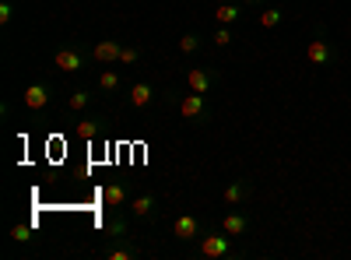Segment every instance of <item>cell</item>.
<instances>
[{
    "label": "cell",
    "instance_id": "21",
    "mask_svg": "<svg viewBox=\"0 0 351 260\" xmlns=\"http://www.w3.org/2000/svg\"><path fill=\"white\" fill-rule=\"evenodd\" d=\"M88 102H92V95H88V92H74V95L67 99V109L81 113V109H88Z\"/></svg>",
    "mask_w": 351,
    "mask_h": 260
},
{
    "label": "cell",
    "instance_id": "6",
    "mask_svg": "<svg viewBox=\"0 0 351 260\" xmlns=\"http://www.w3.org/2000/svg\"><path fill=\"white\" fill-rule=\"evenodd\" d=\"M21 102L32 109V113H39V109H46L49 106V84H43V81H36V84H28V88L21 92Z\"/></svg>",
    "mask_w": 351,
    "mask_h": 260
},
{
    "label": "cell",
    "instance_id": "19",
    "mask_svg": "<svg viewBox=\"0 0 351 260\" xmlns=\"http://www.w3.org/2000/svg\"><path fill=\"white\" fill-rule=\"evenodd\" d=\"M77 137H84V141L99 137V123L95 120H77Z\"/></svg>",
    "mask_w": 351,
    "mask_h": 260
},
{
    "label": "cell",
    "instance_id": "8",
    "mask_svg": "<svg viewBox=\"0 0 351 260\" xmlns=\"http://www.w3.org/2000/svg\"><path fill=\"white\" fill-rule=\"evenodd\" d=\"M180 113H183V120H204V117H208V102H204V95L190 92V95L180 102Z\"/></svg>",
    "mask_w": 351,
    "mask_h": 260
},
{
    "label": "cell",
    "instance_id": "10",
    "mask_svg": "<svg viewBox=\"0 0 351 260\" xmlns=\"http://www.w3.org/2000/svg\"><path fill=\"white\" fill-rule=\"evenodd\" d=\"M246 197H250V183H246V180H232V183L225 187V193H221V200H225L228 208L246 204Z\"/></svg>",
    "mask_w": 351,
    "mask_h": 260
},
{
    "label": "cell",
    "instance_id": "25",
    "mask_svg": "<svg viewBox=\"0 0 351 260\" xmlns=\"http://www.w3.org/2000/svg\"><path fill=\"white\" fill-rule=\"evenodd\" d=\"M11 14H14V8L4 0V4H0V25H8V21H11Z\"/></svg>",
    "mask_w": 351,
    "mask_h": 260
},
{
    "label": "cell",
    "instance_id": "4",
    "mask_svg": "<svg viewBox=\"0 0 351 260\" xmlns=\"http://www.w3.org/2000/svg\"><path fill=\"white\" fill-rule=\"evenodd\" d=\"M120 39H102V43H95V49H92V56H95V64L99 67H112V64H120Z\"/></svg>",
    "mask_w": 351,
    "mask_h": 260
},
{
    "label": "cell",
    "instance_id": "18",
    "mask_svg": "<svg viewBox=\"0 0 351 260\" xmlns=\"http://www.w3.org/2000/svg\"><path fill=\"white\" fill-rule=\"evenodd\" d=\"M106 233H109V239H127V222L123 218H112L106 225Z\"/></svg>",
    "mask_w": 351,
    "mask_h": 260
},
{
    "label": "cell",
    "instance_id": "15",
    "mask_svg": "<svg viewBox=\"0 0 351 260\" xmlns=\"http://www.w3.org/2000/svg\"><path fill=\"white\" fill-rule=\"evenodd\" d=\"M99 88H102L106 95H112V92H120V74H116L112 67H106V71L99 74Z\"/></svg>",
    "mask_w": 351,
    "mask_h": 260
},
{
    "label": "cell",
    "instance_id": "17",
    "mask_svg": "<svg viewBox=\"0 0 351 260\" xmlns=\"http://www.w3.org/2000/svg\"><path fill=\"white\" fill-rule=\"evenodd\" d=\"M11 239H14V243H32V225H28V222H18V225L11 228Z\"/></svg>",
    "mask_w": 351,
    "mask_h": 260
},
{
    "label": "cell",
    "instance_id": "3",
    "mask_svg": "<svg viewBox=\"0 0 351 260\" xmlns=\"http://www.w3.org/2000/svg\"><path fill=\"white\" fill-rule=\"evenodd\" d=\"M53 67H56V71H64V74H77V71L84 67V56H81L74 46H64V49H56Z\"/></svg>",
    "mask_w": 351,
    "mask_h": 260
},
{
    "label": "cell",
    "instance_id": "22",
    "mask_svg": "<svg viewBox=\"0 0 351 260\" xmlns=\"http://www.w3.org/2000/svg\"><path fill=\"white\" fill-rule=\"evenodd\" d=\"M137 60H141V49H137V46H123V49H120V64H123V67H130V64H137Z\"/></svg>",
    "mask_w": 351,
    "mask_h": 260
},
{
    "label": "cell",
    "instance_id": "5",
    "mask_svg": "<svg viewBox=\"0 0 351 260\" xmlns=\"http://www.w3.org/2000/svg\"><path fill=\"white\" fill-rule=\"evenodd\" d=\"M172 236L180 239V243H190V239H200L204 233H200V222L193 215H180V218L172 222Z\"/></svg>",
    "mask_w": 351,
    "mask_h": 260
},
{
    "label": "cell",
    "instance_id": "12",
    "mask_svg": "<svg viewBox=\"0 0 351 260\" xmlns=\"http://www.w3.org/2000/svg\"><path fill=\"white\" fill-rule=\"evenodd\" d=\"M102 200H106V208H123L127 204V187L123 183H109L102 190Z\"/></svg>",
    "mask_w": 351,
    "mask_h": 260
},
{
    "label": "cell",
    "instance_id": "24",
    "mask_svg": "<svg viewBox=\"0 0 351 260\" xmlns=\"http://www.w3.org/2000/svg\"><path fill=\"white\" fill-rule=\"evenodd\" d=\"M232 39H236V36L228 32V25H218V32H215V46H228Z\"/></svg>",
    "mask_w": 351,
    "mask_h": 260
},
{
    "label": "cell",
    "instance_id": "9",
    "mask_svg": "<svg viewBox=\"0 0 351 260\" xmlns=\"http://www.w3.org/2000/svg\"><path fill=\"white\" fill-rule=\"evenodd\" d=\"M186 84H190V92L208 95L211 84H215V78H211V71H204V67H190V71H186Z\"/></svg>",
    "mask_w": 351,
    "mask_h": 260
},
{
    "label": "cell",
    "instance_id": "14",
    "mask_svg": "<svg viewBox=\"0 0 351 260\" xmlns=\"http://www.w3.org/2000/svg\"><path fill=\"white\" fill-rule=\"evenodd\" d=\"M239 14H243V4H218V11H215L218 25H236Z\"/></svg>",
    "mask_w": 351,
    "mask_h": 260
},
{
    "label": "cell",
    "instance_id": "2",
    "mask_svg": "<svg viewBox=\"0 0 351 260\" xmlns=\"http://www.w3.org/2000/svg\"><path fill=\"white\" fill-rule=\"evenodd\" d=\"M306 60H309L313 67H327V64L337 60V49H334V43L324 36V28H316V36L306 43Z\"/></svg>",
    "mask_w": 351,
    "mask_h": 260
},
{
    "label": "cell",
    "instance_id": "13",
    "mask_svg": "<svg viewBox=\"0 0 351 260\" xmlns=\"http://www.w3.org/2000/svg\"><path fill=\"white\" fill-rule=\"evenodd\" d=\"M152 211H155V197H152V193H141V197L130 200V215H134V218H148Z\"/></svg>",
    "mask_w": 351,
    "mask_h": 260
},
{
    "label": "cell",
    "instance_id": "23",
    "mask_svg": "<svg viewBox=\"0 0 351 260\" xmlns=\"http://www.w3.org/2000/svg\"><path fill=\"white\" fill-rule=\"evenodd\" d=\"M193 49H200V36L186 32V36L180 39V53H193Z\"/></svg>",
    "mask_w": 351,
    "mask_h": 260
},
{
    "label": "cell",
    "instance_id": "11",
    "mask_svg": "<svg viewBox=\"0 0 351 260\" xmlns=\"http://www.w3.org/2000/svg\"><path fill=\"white\" fill-rule=\"evenodd\" d=\"M127 99H130V106H134V109H144V106H152V99H155V88H152L148 81H137L134 88H130V95H127Z\"/></svg>",
    "mask_w": 351,
    "mask_h": 260
},
{
    "label": "cell",
    "instance_id": "26",
    "mask_svg": "<svg viewBox=\"0 0 351 260\" xmlns=\"http://www.w3.org/2000/svg\"><path fill=\"white\" fill-rule=\"evenodd\" d=\"M243 8H253V4H263V0H239Z\"/></svg>",
    "mask_w": 351,
    "mask_h": 260
},
{
    "label": "cell",
    "instance_id": "1",
    "mask_svg": "<svg viewBox=\"0 0 351 260\" xmlns=\"http://www.w3.org/2000/svg\"><path fill=\"white\" fill-rule=\"evenodd\" d=\"M197 250H200V257H208V260L239 257V246H232V236H225V233H204Z\"/></svg>",
    "mask_w": 351,
    "mask_h": 260
},
{
    "label": "cell",
    "instance_id": "16",
    "mask_svg": "<svg viewBox=\"0 0 351 260\" xmlns=\"http://www.w3.org/2000/svg\"><path fill=\"white\" fill-rule=\"evenodd\" d=\"M285 21V11L281 8H267V11H260V25L263 28H278Z\"/></svg>",
    "mask_w": 351,
    "mask_h": 260
},
{
    "label": "cell",
    "instance_id": "20",
    "mask_svg": "<svg viewBox=\"0 0 351 260\" xmlns=\"http://www.w3.org/2000/svg\"><path fill=\"white\" fill-rule=\"evenodd\" d=\"M134 257H137L134 246H112V250L106 253V260H134Z\"/></svg>",
    "mask_w": 351,
    "mask_h": 260
},
{
    "label": "cell",
    "instance_id": "7",
    "mask_svg": "<svg viewBox=\"0 0 351 260\" xmlns=\"http://www.w3.org/2000/svg\"><path fill=\"white\" fill-rule=\"evenodd\" d=\"M221 233H225V236H232V239L246 236V233H250V218H246L243 211H228V215L221 218Z\"/></svg>",
    "mask_w": 351,
    "mask_h": 260
}]
</instances>
